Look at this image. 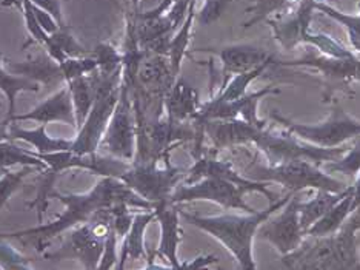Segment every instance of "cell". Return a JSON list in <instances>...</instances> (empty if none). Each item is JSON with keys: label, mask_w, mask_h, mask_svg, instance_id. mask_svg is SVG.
<instances>
[{"label": "cell", "mask_w": 360, "mask_h": 270, "mask_svg": "<svg viewBox=\"0 0 360 270\" xmlns=\"http://www.w3.org/2000/svg\"><path fill=\"white\" fill-rule=\"evenodd\" d=\"M48 198L59 200L65 210L56 219L48 224H39L36 227L23 228V231L0 233L2 240H20L23 244L31 245L39 253H44L48 245L60 235L70 232L82 224L88 223L97 211L111 209L119 204H125L131 209L154 210L153 204L145 201L141 196L116 178H101L91 189L82 193H48Z\"/></svg>", "instance_id": "cell-1"}, {"label": "cell", "mask_w": 360, "mask_h": 270, "mask_svg": "<svg viewBox=\"0 0 360 270\" xmlns=\"http://www.w3.org/2000/svg\"><path fill=\"white\" fill-rule=\"evenodd\" d=\"M294 195L296 193L286 192L276 202L269 204L265 210H257L256 214L202 216L180 210V218H184L188 224L208 233L222 244L230 252L240 270H257L255 259V240L259 228L269 216L283 209Z\"/></svg>", "instance_id": "cell-2"}, {"label": "cell", "mask_w": 360, "mask_h": 270, "mask_svg": "<svg viewBox=\"0 0 360 270\" xmlns=\"http://www.w3.org/2000/svg\"><path fill=\"white\" fill-rule=\"evenodd\" d=\"M247 171L248 173L245 176L252 179V181L281 184L286 192L291 193L308 189L339 193L348 187L333 175L326 173L321 166H316L314 162L305 159H294L277 164V166H268V164L264 166V164L255 162L248 166Z\"/></svg>", "instance_id": "cell-3"}, {"label": "cell", "mask_w": 360, "mask_h": 270, "mask_svg": "<svg viewBox=\"0 0 360 270\" xmlns=\"http://www.w3.org/2000/svg\"><path fill=\"white\" fill-rule=\"evenodd\" d=\"M122 82H124V68L110 76H103L96 71V101L85 122L77 130V136L72 139V152L77 154H93L99 150L106 127L119 102Z\"/></svg>", "instance_id": "cell-4"}, {"label": "cell", "mask_w": 360, "mask_h": 270, "mask_svg": "<svg viewBox=\"0 0 360 270\" xmlns=\"http://www.w3.org/2000/svg\"><path fill=\"white\" fill-rule=\"evenodd\" d=\"M111 232V209H103L63 236L62 244L53 252H44L45 259H75L85 270H97Z\"/></svg>", "instance_id": "cell-5"}, {"label": "cell", "mask_w": 360, "mask_h": 270, "mask_svg": "<svg viewBox=\"0 0 360 270\" xmlns=\"http://www.w3.org/2000/svg\"><path fill=\"white\" fill-rule=\"evenodd\" d=\"M271 119L302 141L323 149H338L347 141L360 136V121L351 116L338 104L334 105L330 116L317 124H302L282 116L279 111H273Z\"/></svg>", "instance_id": "cell-6"}, {"label": "cell", "mask_w": 360, "mask_h": 270, "mask_svg": "<svg viewBox=\"0 0 360 270\" xmlns=\"http://www.w3.org/2000/svg\"><path fill=\"white\" fill-rule=\"evenodd\" d=\"M252 145H256V149L264 153L268 166H277V164L294 159H305L314 162L316 166H323L326 162L339 159L347 152L343 147L323 149V147L308 144L283 128L282 132H274L269 125L259 130Z\"/></svg>", "instance_id": "cell-7"}, {"label": "cell", "mask_w": 360, "mask_h": 270, "mask_svg": "<svg viewBox=\"0 0 360 270\" xmlns=\"http://www.w3.org/2000/svg\"><path fill=\"white\" fill-rule=\"evenodd\" d=\"M186 170L171 166L169 161L163 167H159V162H131L120 181L155 207L171 200L177 187L185 181Z\"/></svg>", "instance_id": "cell-8"}, {"label": "cell", "mask_w": 360, "mask_h": 270, "mask_svg": "<svg viewBox=\"0 0 360 270\" xmlns=\"http://www.w3.org/2000/svg\"><path fill=\"white\" fill-rule=\"evenodd\" d=\"M281 67L304 68L316 73L323 84V101L331 102L333 96L338 93L353 94L351 85L360 82V59L357 56L335 59V57L323 56L321 53H307L292 61L276 62Z\"/></svg>", "instance_id": "cell-9"}, {"label": "cell", "mask_w": 360, "mask_h": 270, "mask_svg": "<svg viewBox=\"0 0 360 270\" xmlns=\"http://www.w3.org/2000/svg\"><path fill=\"white\" fill-rule=\"evenodd\" d=\"M360 231V209L349 215L338 232L308 243L313 255L325 270H360L357 233Z\"/></svg>", "instance_id": "cell-10"}, {"label": "cell", "mask_w": 360, "mask_h": 270, "mask_svg": "<svg viewBox=\"0 0 360 270\" xmlns=\"http://www.w3.org/2000/svg\"><path fill=\"white\" fill-rule=\"evenodd\" d=\"M99 149L105 150L110 157L122 161L133 162L137 150V121L133 97L129 88L122 82V92L110 124L102 137Z\"/></svg>", "instance_id": "cell-11"}, {"label": "cell", "mask_w": 360, "mask_h": 270, "mask_svg": "<svg viewBox=\"0 0 360 270\" xmlns=\"http://www.w3.org/2000/svg\"><path fill=\"white\" fill-rule=\"evenodd\" d=\"M245 192L233 183L219 178H203L191 184H180L171 196V204L208 201L228 210H240L243 214H256V209L245 201Z\"/></svg>", "instance_id": "cell-12"}, {"label": "cell", "mask_w": 360, "mask_h": 270, "mask_svg": "<svg viewBox=\"0 0 360 270\" xmlns=\"http://www.w3.org/2000/svg\"><path fill=\"white\" fill-rule=\"evenodd\" d=\"M281 88L274 85H268L265 88L259 90V92L247 93L242 96L240 99L236 101H219L216 97H211L208 102H203L202 107L195 116L194 122L200 124V122L207 121H228V119H242L248 124H252L260 128L268 127V122L259 116V104L266 96L279 94Z\"/></svg>", "instance_id": "cell-13"}, {"label": "cell", "mask_w": 360, "mask_h": 270, "mask_svg": "<svg viewBox=\"0 0 360 270\" xmlns=\"http://www.w3.org/2000/svg\"><path fill=\"white\" fill-rule=\"evenodd\" d=\"M299 198L296 195L286 202V206L281 209V214L269 216L259 228V235L268 241L273 247L281 253L282 257L290 255L294 250H297L304 243L305 232L300 226L299 210H297Z\"/></svg>", "instance_id": "cell-14"}, {"label": "cell", "mask_w": 360, "mask_h": 270, "mask_svg": "<svg viewBox=\"0 0 360 270\" xmlns=\"http://www.w3.org/2000/svg\"><path fill=\"white\" fill-rule=\"evenodd\" d=\"M316 11V0H297L288 10L268 19L266 23L273 31V37L283 50H296L305 45L311 32V22Z\"/></svg>", "instance_id": "cell-15"}, {"label": "cell", "mask_w": 360, "mask_h": 270, "mask_svg": "<svg viewBox=\"0 0 360 270\" xmlns=\"http://www.w3.org/2000/svg\"><path fill=\"white\" fill-rule=\"evenodd\" d=\"M203 178H219L224 179V181L236 184L247 193H262L265 198H268L269 204L276 202L281 198L279 195L269 190L266 183L252 181V179L239 173L230 161L219 159L216 157H200L195 159L193 166L186 170L185 181L182 184H191L200 181Z\"/></svg>", "instance_id": "cell-16"}, {"label": "cell", "mask_w": 360, "mask_h": 270, "mask_svg": "<svg viewBox=\"0 0 360 270\" xmlns=\"http://www.w3.org/2000/svg\"><path fill=\"white\" fill-rule=\"evenodd\" d=\"M198 51H210L219 57L220 63H222V87L237 75L248 73L262 67V65H274L277 62L276 57L266 51L265 48L251 44H236L222 48H202Z\"/></svg>", "instance_id": "cell-17"}, {"label": "cell", "mask_w": 360, "mask_h": 270, "mask_svg": "<svg viewBox=\"0 0 360 270\" xmlns=\"http://www.w3.org/2000/svg\"><path fill=\"white\" fill-rule=\"evenodd\" d=\"M22 121H31L39 122L40 125H46L50 122H62V124L71 125L72 128H77V121L75 114V107H72L71 94L68 87L60 88L45 101L36 105L34 109L23 114H15L5 124H13V122H22Z\"/></svg>", "instance_id": "cell-18"}, {"label": "cell", "mask_w": 360, "mask_h": 270, "mask_svg": "<svg viewBox=\"0 0 360 270\" xmlns=\"http://www.w3.org/2000/svg\"><path fill=\"white\" fill-rule=\"evenodd\" d=\"M195 124V122H194ZM203 136H207L216 150L237 149L252 144L260 127L248 124L242 119H228V121H207L198 124Z\"/></svg>", "instance_id": "cell-19"}, {"label": "cell", "mask_w": 360, "mask_h": 270, "mask_svg": "<svg viewBox=\"0 0 360 270\" xmlns=\"http://www.w3.org/2000/svg\"><path fill=\"white\" fill-rule=\"evenodd\" d=\"M154 215L160 226V241L153 255L165 259L171 266H179V245L182 241L180 228V209L169 201L160 202L154 207Z\"/></svg>", "instance_id": "cell-20"}, {"label": "cell", "mask_w": 360, "mask_h": 270, "mask_svg": "<svg viewBox=\"0 0 360 270\" xmlns=\"http://www.w3.org/2000/svg\"><path fill=\"white\" fill-rule=\"evenodd\" d=\"M202 107L199 92L182 78H177L163 102L165 116L174 122H193Z\"/></svg>", "instance_id": "cell-21"}, {"label": "cell", "mask_w": 360, "mask_h": 270, "mask_svg": "<svg viewBox=\"0 0 360 270\" xmlns=\"http://www.w3.org/2000/svg\"><path fill=\"white\" fill-rule=\"evenodd\" d=\"M154 219V210H145L142 214L134 215L133 224H131L129 232L124 238V244H122V253L116 270H125L128 259L148 261L150 252L145 245V232Z\"/></svg>", "instance_id": "cell-22"}, {"label": "cell", "mask_w": 360, "mask_h": 270, "mask_svg": "<svg viewBox=\"0 0 360 270\" xmlns=\"http://www.w3.org/2000/svg\"><path fill=\"white\" fill-rule=\"evenodd\" d=\"M8 137L10 141H23L32 149H36V153H54V152H65L71 150L72 139L56 137L46 133V125H39L36 128H22L19 124H8Z\"/></svg>", "instance_id": "cell-23"}, {"label": "cell", "mask_w": 360, "mask_h": 270, "mask_svg": "<svg viewBox=\"0 0 360 270\" xmlns=\"http://www.w3.org/2000/svg\"><path fill=\"white\" fill-rule=\"evenodd\" d=\"M8 71H11L18 76L34 80L39 85H56L59 84V82H65L60 65L54 62L48 54L39 56L34 61L10 63L8 65Z\"/></svg>", "instance_id": "cell-24"}, {"label": "cell", "mask_w": 360, "mask_h": 270, "mask_svg": "<svg viewBox=\"0 0 360 270\" xmlns=\"http://www.w3.org/2000/svg\"><path fill=\"white\" fill-rule=\"evenodd\" d=\"M353 198L354 189L353 185H349L347 195L333 209L326 211L316 224L311 226L305 235L313 236V238H325V236L334 235L353 214Z\"/></svg>", "instance_id": "cell-25"}, {"label": "cell", "mask_w": 360, "mask_h": 270, "mask_svg": "<svg viewBox=\"0 0 360 270\" xmlns=\"http://www.w3.org/2000/svg\"><path fill=\"white\" fill-rule=\"evenodd\" d=\"M348 187L343 192L339 193H333V192H323V190H317L314 198H311L308 201H299L297 202V210H299V219H300V226L304 228V232L307 233L308 228L316 224L319 219H321L326 211L333 209L335 204H338L343 196L347 195Z\"/></svg>", "instance_id": "cell-26"}, {"label": "cell", "mask_w": 360, "mask_h": 270, "mask_svg": "<svg viewBox=\"0 0 360 270\" xmlns=\"http://www.w3.org/2000/svg\"><path fill=\"white\" fill-rule=\"evenodd\" d=\"M0 92L4 93L8 102V113L6 119L4 122H8L13 116H15V99L20 93H37L40 92V85L37 82L14 75V73L8 71V68L4 65L2 54H0Z\"/></svg>", "instance_id": "cell-27"}, {"label": "cell", "mask_w": 360, "mask_h": 270, "mask_svg": "<svg viewBox=\"0 0 360 270\" xmlns=\"http://www.w3.org/2000/svg\"><path fill=\"white\" fill-rule=\"evenodd\" d=\"M77 121V130L84 124L96 101V71L67 84Z\"/></svg>", "instance_id": "cell-28"}, {"label": "cell", "mask_w": 360, "mask_h": 270, "mask_svg": "<svg viewBox=\"0 0 360 270\" xmlns=\"http://www.w3.org/2000/svg\"><path fill=\"white\" fill-rule=\"evenodd\" d=\"M359 11H360V0H359ZM316 11H321L325 16H328L333 20L339 22L342 27H345L348 32L349 48L353 53L360 59V13L359 14H347L339 10H335L334 6L322 2V0H316Z\"/></svg>", "instance_id": "cell-29"}, {"label": "cell", "mask_w": 360, "mask_h": 270, "mask_svg": "<svg viewBox=\"0 0 360 270\" xmlns=\"http://www.w3.org/2000/svg\"><path fill=\"white\" fill-rule=\"evenodd\" d=\"M268 67H269V65H262V67H259V68H255V70H251L248 73H242V75H237V76L231 78L224 87H220L219 93L214 97H216V99H219V101H225V102L240 99L242 96H245V94L248 93V87Z\"/></svg>", "instance_id": "cell-30"}, {"label": "cell", "mask_w": 360, "mask_h": 270, "mask_svg": "<svg viewBox=\"0 0 360 270\" xmlns=\"http://www.w3.org/2000/svg\"><path fill=\"white\" fill-rule=\"evenodd\" d=\"M305 45L316 48L317 53L328 57H335V59H345V57L356 56L351 48L345 47L338 39H333L323 32H313L311 31L305 39Z\"/></svg>", "instance_id": "cell-31"}, {"label": "cell", "mask_w": 360, "mask_h": 270, "mask_svg": "<svg viewBox=\"0 0 360 270\" xmlns=\"http://www.w3.org/2000/svg\"><path fill=\"white\" fill-rule=\"evenodd\" d=\"M89 56L97 62V71L103 76L114 75L124 68V53H120L111 44L97 45Z\"/></svg>", "instance_id": "cell-32"}, {"label": "cell", "mask_w": 360, "mask_h": 270, "mask_svg": "<svg viewBox=\"0 0 360 270\" xmlns=\"http://www.w3.org/2000/svg\"><path fill=\"white\" fill-rule=\"evenodd\" d=\"M326 173H342L349 178L357 176L360 171V136L354 139V144L349 150L342 154L339 159L325 164Z\"/></svg>", "instance_id": "cell-33"}, {"label": "cell", "mask_w": 360, "mask_h": 270, "mask_svg": "<svg viewBox=\"0 0 360 270\" xmlns=\"http://www.w3.org/2000/svg\"><path fill=\"white\" fill-rule=\"evenodd\" d=\"M34 170L37 168L22 167L18 171H11L10 168L4 171L2 176H0V210L6 206V202L11 200V196L19 190L23 179H25L28 175H31V171Z\"/></svg>", "instance_id": "cell-34"}, {"label": "cell", "mask_w": 360, "mask_h": 270, "mask_svg": "<svg viewBox=\"0 0 360 270\" xmlns=\"http://www.w3.org/2000/svg\"><path fill=\"white\" fill-rule=\"evenodd\" d=\"M282 270H325L322 264L311 255L308 243H302L297 250L282 257Z\"/></svg>", "instance_id": "cell-35"}, {"label": "cell", "mask_w": 360, "mask_h": 270, "mask_svg": "<svg viewBox=\"0 0 360 270\" xmlns=\"http://www.w3.org/2000/svg\"><path fill=\"white\" fill-rule=\"evenodd\" d=\"M65 84L68 82L84 78L91 75V73L97 71V62L93 59L91 56H84V57H70L65 62L59 63Z\"/></svg>", "instance_id": "cell-36"}, {"label": "cell", "mask_w": 360, "mask_h": 270, "mask_svg": "<svg viewBox=\"0 0 360 270\" xmlns=\"http://www.w3.org/2000/svg\"><path fill=\"white\" fill-rule=\"evenodd\" d=\"M0 270H34L27 257L0 238Z\"/></svg>", "instance_id": "cell-37"}, {"label": "cell", "mask_w": 360, "mask_h": 270, "mask_svg": "<svg viewBox=\"0 0 360 270\" xmlns=\"http://www.w3.org/2000/svg\"><path fill=\"white\" fill-rule=\"evenodd\" d=\"M233 2L234 0H203L199 13H195V20L199 22V25L208 27L222 18Z\"/></svg>", "instance_id": "cell-38"}, {"label": "cell", "mask_w": 360, "mask_h": 270, "mask_svg": "<svg viewBox=\"0 0 360 270\" xmlns=\"http://www.w3.org/2000/svg\"><path fill=\"white\" fill-rule=\"evenodd\" d=\"M217 257L216 255H200L195 257L191 261H185V263H180L179 266H171V264H155L154 261L146 263V266L141 270H210L211 266L217 264Z\"/></svg>", "instance_id": "cell-39"}, {"label": "cell", "mask_w": 360, "mask_h": 270, "mask_svg": "<svg viewBox=\"0 0 360 270\" xmlns=\"http://www.w3.org/2000/svg\"><path fill=\"white\" fill-rule=\"evenodd\" d=\"M20 11L23 14V19H25V27H27L28 35L32 37V40H34L39 47H42V50H44L48 44V40H50V35H46L44 28L39 25L36 16H34V13H32L30 0H22Z\"/></svg>", "instance_id": "cell-40"}, {"label": "cell", "mask_w": 360, "mask_h": 270, "mask_svg": "<svg viewBox=\"0 0 360 270\" xmlns=\"http://www.w3.org/2000/svg\"><path fill=\"white\" fill-rule=\"evenodd\" d=\"M31 8H32V13H34L36 19L39 22V25L44 28V31L46 32V35H56L57 31H59L60 28V23L57 22V19L54 18V16L51 13H48L46 10H44V8H40L34 4H31Z\"/></svg>", "instance_id": "cell-41"}, {"label": "cell", "mask_w": 360, "mask_h": 270, "mask_svg": "<svg viewBox=\"0 0 360 270\" xmlns=\"http://www.w3.org/2000/svg\"><path fill=\"white\" fill-rule=\"evenodd\" d=\"M30 2L40 6V8H44V10H46L48 13H51L57 19V22L60 23V27H63V13H62L59 0H30Z\"/></svg>", "instance_id": "cell-42"}, {"label": "cell", "mask_w": 360, "mask_h": 270, "mask_svg": "<svg viewBox=\"0 0 360 270\" xmlns=\"http://www.w3.org/2000/svg\"><path fill=\"white\" fill-rule=\"evenodd\" d=\"M354 189V198H353V211H356L357 209H360V171L357 173V179L356 184L353 185Z\"/></svg>", "instance_id": "cell-43"}, {"label": "cell", "mask_w": 360, "mask_h": 270, "mask_svg": "<svg viewBox=\"0 0 360 270\" xmlns=\"http://www.w3.org/2000/svg\"><path fill=\"white\" fill-rule=\"evenodd\" d=\"M2 6H15L20 10L22 0H5V2H2Z\"/></svg>", "instance_id": "cell-44"}, {"label": "cell", "mask_w": 360, "mask_h": 270, "mask_svg": "<svg viewBox=\"0 0 360 270\" xmlns=\"http://www.w3.org/2000/svg\"><path fill=\"white\" fill-rule=\"evenodd\" d=\"M133 4H134V10H137V4H139V0H133Z\"/></svg>", "instance_id": "cell-45"}, {"label": "cell", "mask_w": 360, "mask_h": 270, "mask_svg": "<svg viewBox=\"0 0 360 270\" xmlns=\"http://www.w3.org/2000/svg\"><path fill=\"white\" fill-rule=\"evenodd\" d=\"M4 171H5V170H2V168H0V176H2V173H4Z\"/></svg>", "instance_id": "cell-46"}, {"label": "cell", "mask_w": 360, "mask_h": 270, "mask_svg": "<svg viewBox=\"0 0 360 270\" xmlns=\"http://www.w3.org/2000/svg\"><path fill=\"white\" fill-rule=\"evenodd\" d=\"M357 2H359V0H357Z\"/></svg>", "instance_id": "cell-47"}]
</instances>
